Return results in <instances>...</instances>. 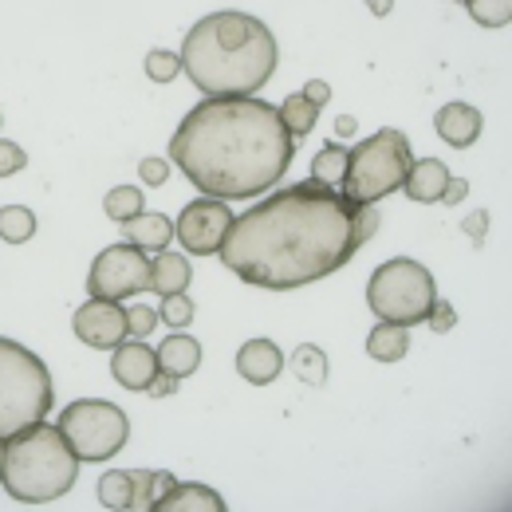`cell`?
I'll use <instances>...</instances> for the list:
<instances>
[{"label": "cell", "instance_id": "cell-26", "mask_svg": "<svg viewBox=\"0 0 512 512\" xmlns=\"http://www.w3.org/2000/svg\"><path fill=\"white\" fill-rule=\"evenodd\" d=\"M134 481V509H154V501L178 481L174 473H150V469H134L130 473Z\"/></svg>", "mask_w": 512, "mask_h": 512}, {"label": "cell", "instance_id": "cell-13", "mask_svg": "<svg viewBox=\"0 0 512 512\" xmlns=\"http://www.w3.org/2000/svg\"><path fill=\"white\" fill-rule=\"evenodd\" d=\"M237 371H241L245 383L268 386L272 379H280V371H284V351L272 339H249L237 351Z\"/></svg>", "mask_w": 512, "mask_h": 512}, {"label": "cell", "instance_id": "cell-16", "mask_svg": "<svg viewBox=\"0 0 512 512\" xmlns=\"http://www.w3.org/2000/svg\"><path fill=\"white\" fill-rule=\"evenodd\" d=\"M158 367H162V375H170V379H190L193 371L201 367V343L193 339V335H182V331H174V335H166L162 343H158Z\"/></svg>", "mask_w": 512, "mask_h": 512}, {"label": "cell", "instance_id": "cell-24", "mask_svg": "<svg viewBox=\"0 0 512 512\" xmlns=\"http://www.w3.org/2000/svg\"><path fill=\"white\" fill-rule=\"evenodd\" d=\"M288 367H292V375H296L300 383H308V386H323V383H327V355H323L316 343H304V347H296Z\"/></svg>", "mask_w": 512, "mask_h": 512}, {"label": "cell", "instance_id": "cell-37", "mask_svg": "<svg viewBox=\"0 0 512 512\" xmlns=\"http://www.w3.org/2000/svg\"><path fill=\"white\" fill-rule=\"evenodd\" d=\"M355 127H359V123H355L351 115H339V119H335V138H351Z\"/></svg>", "mask_w": 512, "mask_h": 512}, {"label": "cell", "instance_id": "cell-33", "mask_svg": "<svg viewBox=\"0 0 512 512\" xmlns=\"http://www.w3.org/2000/svg\"><path fill=\"white\" fill-rule=\"evenodd\" d=\"M138 178H142L146 186H162V182L170 178V162H166V158H142V162H138Z\"/></svg>", "mask_w": 512, "mask_h": 512}, {"label": "cell", "instance_id": "cell-21", "mask_svg": "<svg viewBox=\"0 0 512 512\" xmlns=\"http://www.w3.org/2000/svg\"><path fill=\"white\" fill-rule=\"evenodd\" d=\"M36 237V213L28 205H4L0 209V241L4 245H28Z\"/></svg>", "mask_w": 512, "mask_h": 512}, {"label": "cell", "instance_id": "cell-28", "mask_svg": "<svg viewBox=\"0 0 512 512\" xmlns=\"http://www.w3.org/2000/svg\"><path fill=\"white\" fill-rule=\"evenodd\" d=\"M461 4L481 28H505L512 20V0H461Z\"/></svg>", "mask_w": 512, "mask_h": 512}, {"label": "cell", "instance_id": "cell-2", "mask_svg": "<svg viewBox=\"0 0 512 512\" xmlns=\"http://www.w3.org/2000/svg\"><path fill=\"white\" fill-rule=\"evenodd\" d=\"M170 158L205 197L249 201L288 174L296 138L256 95H209L182 119Z\"/></svg>", "mask_w": 512, "mask_h": 512}, {"label": "cell", "instance_id": "cell-31", "mask_svg": "<svg viewBox=\"0 0 512 512\" xmlns=\"http://www.w3.org/2000/svg\"><path fill=\"white\" fill-rule=\"evenodd\" d=\"M24 166H28V154H24V146H16V142L0 138V178H12V174H20Z\"/></svg>", "mask_w": 512, "mask_h": 512}, {"label": "cell", "instance_id": "cell-22", "mask_svg": "<svg viewBox=\"0 0 512 512\" xmlns=\"http://www.w3.org/2000/svg\"><path fill=\"white\" fill-rule=\"evenodd\" d=\"M99 505L111 512L134 509V481H130L127 469H111L99 477Z\"/></svg>", "mask_w": 512, "mask_h": 512}, {"label": "cell", "instance_id": "cell-23", "mask_svg": "<svg viewBox=\"0 0 512 512\" xmlns=\"http://www.w3.org/2000/svg\"><path fill=\"white\" fill-rule=\"evenodd\" d=\"M280 119H284V127L292 138H304V134H312L316 130V119H320V107L300 91V95H288L284 99V107H280Z\"/></svg>", "mask_w": 512, "mask_h": 512}, {"label": "cell", "instance_id": "cell-32", "mask_svg": "<svg viewBox=\"0 0 512 512\" xmlns=\"http://www.w3.org/2000/svg\"><path fill=\"white\" fill-rule=\"evenodd\" d=\"M154 327H158V312H150V308H130L127 312V335H134V339L150 335Z\"/></svg>", "mask_w": 512, "mask_h": 512}, {"label": "cell", "instance_id": "cell-29", "mask_svg": "<svg viewBox=\"0 0 512 512\" xmlns=\"http://www.w3.org/2000/svg\"><path fill=\"white\" fill-rule=\"evenodd\" d=\"M158 320L170 323L174 331H182V327H190L193 320V300L186 292H174V296H162V312H158Z\"/></svg>", "mask_w": 512, "mask_h": 512}, {"label": "cell", "instance_id": "cell-9", "mask_svg": "<svg viewBox=\"0 0 512 512\" xmlns=\"http://www.w3.org/2000/svg\"><path fill=\"white\" fill-rule=\"evenodd\" d=\"M146 288H150V260L130 241L103 249L87 272V292L99 300H127V296L146 292Z\"/></svg>", "mask_w": 512, "mask_h": 512}, {"label": "cell", "instance_id": "cell-40", "mask_svg": "<svg viewBox=\"0 0 512 512\" xmlns=\"http://www.w3.org/2000/svg\"><path fill=\"white\" fill-rule=\"evenodd\" d=\"M0 461H4V442H0Z\"/></svg>", "mask_w": 512, "mask_h": 512}, {"label": "cell", "instance_id": "cell-19", "mask_svg": "<svg viewBox=\"0 0 512 512\" xmlns=\"http://www.w3.org/2000/svg\"><path fill=\"white\" fill-rule=\"evenodd\" d=\"M190 288V260L182 253H158V260L150 264V292L158 296H174Z\"/></svg>", "mask_w": 512, "mask_h": 512}, {"label": "cell", "instance_id": "cell-34", "mask_svg": "<svg viewBox=\"0 0 512 512\" xmlns=\"http://www.w3.org/2000/svg\"><path fill=\"white\" fill-rule=\"evenodd\" d=\"M426 323H430V331H453V323H457V316H453V304L449 300H434V308H430V316H426Z\"/></svg>", "mask_w": 512, "mask_h": 512}, {"label": "cell", "instance_id": "cell-3", "mask_svg": "<svg viewBox=\"0 0 512 512\" xmlns=\"http://www.w3.org/2000/svg\"><path fill=\"white\" fill-rule=\"evenodd\" d=\"M276 64V36L249 12H209L182 44V71L201 95H256Z\"/></svg>", "mask_w": 512, "mask_h": 512}, {"label": "cell", "instance_id": "cell-36", "mask_svg": "<svg viewBox=\"0 0 512 512\" xmlns=\"http://www.w3.org/2000/svg\"><path fill=\"white\" fill-rule=\"evenodd\" d=\"M304 95H308L316 107H323V103L331 99V83H327V79H308V83H304Z\"/></svg>", "mask_w": 512, "mask_h": 512}, {"label": "cell", "instance_id": "cell-18", "mask_svg": "<svg viewBox=\"0 0 512 512\" xmlns=\"http://www.w3.org/2000/svg\"><path fill=\"white\" fill-rule=\"evenodd\" d=\"M123 237L142 253H162L174 241V221L166 213H138L123 221Z\"/></svg>", "mask_w": 512, "mask_h": 512}, {"label": "cell", "instance_id": "cell-27", "mask_svg": "<svg viewBox=\"0 0 512 512\" xmlns=\"http://www.w3.org/2000/svg\"><path fill=\"white\" fill-rule=\"evenodd\" d=\"M142 190H134V186H115V190H107L103 197V213L115 221V225H123L130 217H138L142 213Z\"/></svg>", "mask_w": 512, "mask_h": 512}, {"label": "cell", "instance_id": "cell-4", "mask_svg": "<svg viewBox=\"0 0 512 512\" xmlns=\"http://www.w3.org/2000/svg\"><path fill=\"white\" fill-rule=\"evenodd\" d=\"M79 477V457L67 446L64 430L36 422L4 442L0 461V485L20 505H48L71 493Z\"/></svg>", "mask_w": 512, "mask_h": 512}, {"label": "cell", "instance_id": "cell-15", "mask_svg": "<svg viewBox=\"0 0 512 512\" xmlns=\"http://www.w3.org/2000/svg\"><path fill=\"white\" fill-rule=\"evenodd\" d=\"M446 182H449L446 162H438V158H418V162H410V170H406V178H402V193H406L410 201H418V205H434V201H442Z\"/></svg>", "mask_w": 512, "mask_h": 512}, {"label": "cell", "instance_id": "cell-25", "mask_svg": "<svg viewBox=\"0 0 512 512\" xmlns=\"http://www.w3.org/2000/svg\"><path fill=\"white\" fill-rule=\"evenodd\" d=\"M343 170H347V146H339V142L320 146V154L312 158V178L323 182V186H331V190H339Z\"/></svg>", "mask_w": 512, "mask_h": 512}, {"label": "cell", "instance_id": "cell-5", "mask_svg": "<svg viewBox=\"0 0 512 512\" xmlns=\"http://www.w3.org/2000/svg\"><path fill=\"white\" fill-rule=\"evenodd\" d=\"M52 402L56 390L40 355L20 347L16 339H0V442L44 422Z\"/></svg>", "mask_w": 512, "mask_h": 512}, {"label": "cell", "instance_id": "cell-38", "mask_svg": "<svg viewBox=\"0 0 512 512\" xmlns=\"http://www.w3.org/2000/svg\"><path fill=\"white\" fill-rule=\"evenodd\" d=\"M174 386H178V379H170V375H166V383H158V379H154V383H150V394H154V398H158V394H170V390H174Z\"/></svg>", "mask_w": 512, "mask_h": 512}, {"label": "cell", "instance_id": "cell-1", "mask_svg": "<svg viewBox=\"0 0 512 512\" xmlns=\"http://www.w3.org/2000/svg\"><path fill=\"white\" fill-rule=\"evenodd\" d=\"M379 221L375 205H355L308 178L233 217L217 256L245 284L288 292L351 264V256L375 237Z\"/></svg>", "mask_w": 512, "mask_h": 512}, {"label": "cell", "instance_id": "cell-12", "mask_svg": "<svg viewBox=\"0 0 512 512\" xmlns=\"http://www.w3.org/2000/svg\"><path fill=\"white\" fill-rule=\"evenodd\" d=\"M111 375H115V383L127 386V390H150V383L162 375V367H158V351L146 347L142 339H130V343L123 339V343L115 347Z\"/></svg>", "mask_w": 512, "mask_h": 512}, {"label": "cell", "instance_id": "cell-39", "mask_svg": "<svg viewBox=\"0 0 512 512\" xmlns=\"http://www.w3.org/2000/svg\"><path fill=\"white\" fill-rule=\"evenodd\" d=\"M367 8H371L375 16H386V12L394 8V0H367Z\"/></svg>", "mask_w": 512, "mask_h": 512}, {"label": "cell", "instance_id": "cell-17", "mask_svg": "<svg viewBox=\"0 0 512 512\" xmlns=\"http://www.w3.org/2000/svg\"><path fill=\"white\" fill-rule=\"evenodd\" d=\"M225 497L205 489V485H182L174 481L158 501H154V512H225Z\"/></svg>", "mask_w": 512, "mask_h": 512}, {"label": "cell", "instance_id": "cell-20", "mask_svg": "<svg viewBox=\"0 0 512 512\" xmlns=\"http://www.w3.org/2000/svg\"><path fill=\"white\" fill-rule=\"evenodd\" d=\"M406 351H410V327H402V323L383 320L367 335V355L379 363H398V359H406Z\"/></svg>", "mask_w": 512, "mask_h": 512}, {"label": "cell", "instance_id": "cell-6", "mask_svg": "<svg viewBox=\"0 0 512 512\" xmlns=\"http://www.w3.org/2000/svg\"><path fill=\"white\" fill-rule=\"evenodd\" d=\"M410 138L402 130H379L363 138L355 150H347V170L339 193L355 205H379L386 193L402 190V178L410 170Z\"/></svg>", "mask_w": 512, "mask_h": 512}, {"label": "cell", "instance_id": "cell-30", "mask_svg": "<svg viewBox=\"0 0 512 512\" xmlns=\"http://www.w3.org/2000/svg\"><path fill=\"white\" fill-rule=\"evenodd\" d=\"M146 75H150L154 83H174V79L182 75V56H174V52H162V48H154V52L146 56Z\"/></svg>", "mask_w": 512, "mask_h": 512}, {"label": "cell", "instance_id": "cell-35", "mask_svg": "<svg viewBox=\"0 0 512 512\" xmlns=\"http://www.w3.org/2000/svg\"><path fill=\"white\" fill-rule=\"evenodd\" d=\"M465 193H469V182H465V178H449L446 190H442V205H461Z\"/></svg>", "mask_w": 512, "mask_h": 512}, {"label": "cell", "instance_id": "cell-11", "mask_svg": "<svg viewBox=\"0 0 512 512\" xmlns=\"http://www.w3.org/2000/svg\"><path fill=\"white\" fill-rule=\"evenodd\" d=\"M71 327L79 335V343L95 347V351H115L127 339V312L119 308V300H99L91 296L83 308H75Z\"/></svg>", "mask_w": 512, "mask_h": 512}, {"label": "cell", "instance_id": "cell-7", "mask_svg": "<svg viewBox=\"0 0 512 512\" xmlns=\"http://www.w3.org/2000/svg\"><path fill=\"white\" fill-rule=\"evenodd\" d=\"M438 300V284H434V272L410 256H394L375 268L371 284H367V304L371 312L386 323H402V327H414V323H426L430 308Z\"/></svg>", "mask_w": 512, "mask_h": 512}, {"label": "cell", "instance_id": "cell-8", "mask_svg": "<svg viewBox=\"0 0 512 512\" xmlns=\"http://www.w3.org/2000/svg\"><path fill=\"white\" fill-rule=\"evenodd\" d=\"M67 446L75 449L79 461H111L130 442L127 414L107 398H79L60 410V422Z\"/></svg>", "mask_w": 512, "mask_h": 512}, {"label": "cell", "instance_id": "cell-10", "mask_svg": "<svg viewBox=\"0 0 512 512\" xmlns=\"http://www.w3.org/2000/svg\"><path fill=\"white\" fill-rule=\"evenodd\" d=\"M233 225V213H229V201H217V197H197L182 209L178 225H174V237L182 241V249L193 256H217L225 233Z\"/></svg>", "mask_w": 512, "mask_h": 512}, {"label": "cell", "instance_id": "cell-14", "mask_svg": "<svg viewBox=\"0 0 512 512\" xmlns=\"http://www.w3.org/2000/svg\"><path fill=\"white\" fill-rule=\"evenodd\" d=\"M481 127H485V119H481V111L469 107V103H446V107L434 115V130L446 138L453 150L473 146V142L481 138Z\"/></svg>", "mask_w": 512, "mask_h": 512}]
</instances>
